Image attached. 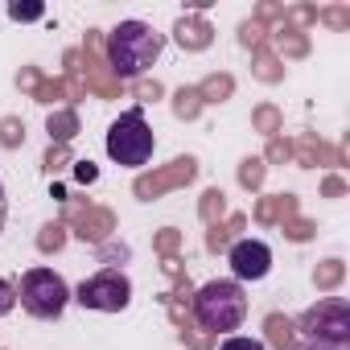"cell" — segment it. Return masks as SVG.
Here are the masks:
<instances>
[{
	"instance_id": "cell-1",
	"label": "cell",
	"mask_w": 350,
	"mask_h": 350,
	"mask_svg": "<svg viewBox=\"0 0 350 350\" xmlns=\"http://www.w3.org/2000/svg\"><path fill=\"white\" fill-rule=\"evenodd\" d=\"M165 50V38L144 21H120L103 38V58L116 79H140Z\"/></svg>"
},
{
	"instance_id": "cell-2",
	"label": "cell",
	"mask_w": 350,
	"mask_h": 350,
	"mask_svg": "<svg viewBox=\"0 0 350 350\" xmlns=\"http://www.w3.org/2000/svg\"><path fill=\"white\" fill-rule=\"evenodd\" d=\"M190 313H194V321H198L211 338L231 334V329H239L243 317H247V293H243L239 280H211V284H202V288L190 297Z\"/></svg>"
},
{
	"instance_id": "cell-3",
	"label": "cell",
	"mask_w": 350,
	"mask_h": 350,
	"mask_svg": "<svg viewBox=\"0 0 350 350\" xmlns=\"http://www.w3.org/2000/svg\"><path fill=\"white\" fill-rule=\"evenodd\" d=\"M17 301H21V309H25L29 317L54 321V317H62V309L70 305V288H66V280H62L54 268H29V272L21 276V284H17Z\"/></svg>"
},
{
	"instance_id": "cell-4",
	"label": "cell",
	"mask_w": 350,
	"mask_h": 350,
	"mask_svg": "<svg viewBox=\"0 0 350 350\" xmlns=\"http://www.w3.org/2000/svg\"><path fill=\"white\" fill-rule=\"evenodd\" d=\"M152 148H157V136H152V128H148V120H144L140 107L124 111V116L107 128V157H111L116 165H128V169L148 165Z\"/></svg>"
},
{
	"instance_id": "cell-5",
	"label": "cell",
	"mask_w": 350,
	"mask_h": 350,
	"mask_svg": "<svg viewBox=\"0 0 350 350\" xmlns=\"http://www.w3.org/2000/svg\"><path fill=\"white\" fill-rule=\"evenodd\" d=\"M301 338H309L313 346H334L342 350L350 342V305L342 297H325L313 309L301 313V321H293Z\"/></svg>"
},
{
	"instance_id": "cell-6",
	"label": "cell",
	"mask_w": 350,
	"mask_h": 350,
	"mask_svg": "<svg viewBox=\"0 0 350 350\" xmlns=\"http://www.w3.org/2000/svg\"><path fill=\"white\" fill-rule=\"evenodd\" d=\"M75 301H79L83 309L120 313V309H128V301H132V280H128L120 268H103V272H95L91 280H83V284H79Z\"/></svg>"
},
{
	"instance_id": "cell-7",
	"label": "cell",
	"mask_w": 350,
	"mask_h": 350,
	"mask_svg": "<svg viewBox=\"0 0 350 350\" xmlns=\"http://www.w3.org/2000/svg\"><path fill=\"white\" fill-rule=\"evenodd\" d=\"M194 178H198V161H194V157H178V161H169L165 169L136 178L132 190H136V198L152 202V198H161V194H169V190H178V186H190Z\"/></svg>"
},
{
	"instance_id": "cell-8",
	"label": "cell",
	"mask_w": 350,
	"mask_h": 350,
	"mask_svg": "<svg viewBox=\"0 0 350 350\" xmlns=\"http://www.w3.org/2000/svg\"><path fill=\"white\" fill-rule=\"evenodd\" d=\"M79 62H87V66H79V70H87V87H91L99 99H116V95H120V79L107 70V58H103V33H99V29L87 33L83 50H79Z\"/></svg>"
},
{
	"instance_id": "cell-9",
	"label": "cell",
	"mask_w": 350,
	"mask_h": 350,
	"mask_svg": "<svg viewBox=\"0 0 350 350\" xmlns=\"http://www.w3.org/2000/svg\"><path fill=\"white\" fill-rule=\"evenodd\" d=\"M227 260L235 280H264L272 272V247L264 239H235L227 247Z\"/></svg>"
},
{
	"instance_id": "cell-10",
	"label": "cell",
	"mask_w": 350,
	"mask_h": 350,
	"mask_svg": "<svg viewBox=\"0 0 350 350\" xmlns=\"http://www.w3.org/2000/svg\"><path fill=\"white\" fill-rule=\"evenodd\" d=\"M66 223H75L79 227L75 235H83L87 243H107V235L116 231L111 211H99V206H70L66 211Z\"/></svg>"
},
{
	"instance_id": "cell-11",
	"label": "cell",
	"mask_w": 350,
	"mask_h": 350,
	"mask_svg": "<svg viewBox=\"0 0 350 350\" xmlns=\"http://www.w3.org/2000/svg\"><path fill=\"white\" fill-rule=\"evenodd\" d=\"M173 38H178V46H182V50L198 54V50H206V46L215 42V29H211V21H206V17L186 13L178 25H173Z\"/></svg>"
},
{
	"instance_id": "cell-12",
	"label": "cell",
	"mask_w": 350,
	"mask_h": 350,
	"mask_svg": "<svg viewBox=\"0 0 350 350\" xmlns=\"http://www.w3.org/2000/svg\"><path fill=\"white\" fill-rule=\"evenodd\" d=\"M293 215H297V198L293 194L260 198V206H256V223H288Z\"/></svg>"
},
{
	"instance_id": "cell-13",
	"label": "cell",
	"mask_w": 350,
	"mask_h": 350,
	"mask_svg": "<svg viewBox=\"0 0 350 350\" xmlns=\"http://www.w3.org/2000/svg\"><path fill=\"white\" fill-rule=\"evenodd\" d=\"M264 334L276 350H297V325L284 317V313H268L264 317Z\"/></svg>"
},
{
	"instance_id": "cell-14",
	"label": "cell",
	"mask_w": 350,
	"mask_h": 350,
	"mask_svg": "<svg viewBox=\"0 0 350 350\" xmlns=\"http://www.w3.org/2000/svg\"><path fill=\"white\" fill-rule=\"evenodd\" d=\"M272 42H276V54H280V58H305V54H309V38H305L301 29L280 25V29H272Z\"/></svg>"
},
{
	"instance_id": "cell-15",
	"label": "cell",
	"mask_w": 350,
	"mask_h": 350,
	"mask_svg": "<svg viewBox=\"0 0 350 350\" xmlns=\"http://www.w3.org/2000/svg\"><path fill=\"white\" fill-rule=\"evenodd\" d=\"M198 95H202V103H227L235 95V79L227 70H219V75H211V79L198 83Z\"/></svg>"
},
{
	"instance_id": "cell-16",
	"label": "cell",
	"mask_w": 350,
	"mask_h": 350,
	"mask_svg": "<svg viewBox=\"0 0 350 350\" xmlns=\"http://www.w3.org/2000/svg\"><path fill=\"white\" fill-rule=\"evenodd\" d=\"M46 132H50V140L66 144V140H75V132H79V116H75L70 107H62V111H50V120H46Z\"/></svg>"
},
{
	"instance_id": "cell-17",
	"label": "cell",
	"mask_w": 350,
	"mask_h": 350,
	"mask_svg": "<svg viewBox=\"0 0 350 350\" xmlns=\"http://www.w3.org/2000/svg\"><path fill=\"white\" fill-rule=\"evenodd\" d=\"M243 223H247L243 215H231L227 223H215L211 235H206V247H211V252H227V247H231V235L243 231Z\"/></svg>"
},
{
	"instance_id": "cell-18",
	"label": "cell",
	"mask_w": 350,
	"mask_h": 350,
	"mask_svg": "<svg viewBox=\"0 0 350 350\" xmlns=\"http://www.w3.org/2000/svg\"><path fill=\"white\" fill-rule=\"evenodd\" d=\"M202 107L206 103H202L198 87H178V95H173V116H178V120H198Z\"/></svg>"
},
{
	"instance_id": "cell-19",
	"label": "cell",
	"mask_w": 350,
	"mask_h": 350,
	"mask_svg": "<svg viewBox=\"0 0 350 350\" xmlns=\"http://www.w3.org/2000/svg\"><path fill=\"white\" fill-rule=\"evenodd\" d=\"M256 79H260V83H280V79H284L280 58H276V54H268L264 46L256 50Z\"/></svg>"
},
{
	"instance_id": "cell-20",
	"label": "cell",
	"mask_w": 350,
	"mask_h": 350,
	"mask_svg": "<svg viewBox=\"0 0 350 350\" xmlns=\"http://www.w3.org/2000/svg\"><path fill=\"white\" fill-rule=\"evenodd\" d=\"M280 124H284V120H280V111H276L272 103H260V107L252 111V128H256V132H264V136H276V132H280Z\"/></svg>"
},
{
	"instance_id": "cell-21",
	"label": "cell",
	"mask_w": 350,
	"mask_h": 350,
	"mask_svg": "<svg viewBox=\"0 0 350 350\" xmlns=\"http://www.w3.org/2000/svg\"><path fill=\"white\" fill-rule=\"evenodd\" d=\"M198 215H202V219L215 227V223L227 215V194H223L219 186H215V190H206V194H202V206H198Z\"/></svg>"
},
{
	"instance_id": "cell-22",
	"label": "cell",
	"mask_w": 350,
	"mask_h": 350,
	"mask_svg": "<svg viewBox=\"0 0 350 350\" xmlns=\"http://www.w3.org/2000/svg\"><path fill=\"white\" fill-rule=\"evenodd\" d=\"M264 173H268V165H264L260 157H247V161L239 165V186H243V190H260V186H264Z\"/></svg>"
},
{
	"instance_id": "cell-23",
	"label": "cell",
	"mask_w": 350,
	"mask_h": 350,
	"mask_svg": "<svg viewBox=\"0 0 350 350\" xmlns=\"http://www.w3.org/2000/svg\"><path fill=\"white\" fill-rule=\"evenodd\" d=\"M342 276H346L342 260H325V264H317V268H313V284H317V288H338V284H342Z\"/></svg>"
},
{
	"instance_id": "cell-24",
	"label": "cell",
	"mask_w": 350,
	"mask_h": 350,
	"mask_svg": "<svg viewBox=\"0 0 350 350\" xmlns=\"http://www.w3.org/2000/svg\"><path fill=\"white\" fill-rule=\"evenodd\" d=\"M0 144H5V148L25 144V120H17V116H5V120H0Z\"/></svg>"
},
{
	"instance_id": "cell-25",
	"label": "cell",
	"mask_w": 350,
	"mask_h": 350,
	"mask_svg": "<svg viewBox=\"0 0 350 350\" xmlns=\"http://www.w3.org/2000/svg\"><path fill=\"white\" fill-rule=\"evenodd\" d=\"M62 243H66V227H62V223H46V227H42V235H38V247L50 256V252H58Z\"/></svg>"
},
{
	"instance_id": "cell-26",
	"label": "cell",
	"mask_w": 350,
	"mask_h": 350,
	"mask_svg": "<svg viewBox=\"0 0 350 350\" xmlns=\"http://www.w3.org/2000/svg\"><path fill=\"white\" fill-rule=\"evenodd\" d=\"M264 38H268V25H260L256 17L239 25V42H243L247 50H260V46H264Z\"/></svg>"
},
{
	"instance_id": "cell-27",
	"label": "cell",
	"mask_w": 350,
	"mask_h": 350,
	"mask_svg": "<svg viewBox=\"0 0 350 350\" xmlns=\"http://www.w3.org/2000/svg\"><path fill=\"white\" fill-rule=\"evenodd\" d=\"M33 99H38V103H54V99H66V83H62V79H42V83L33 87Z\"/></svg>"
},
{
	"instance_id": "cell-28",
	"label": "cell",
	"mask_w": 350,
	"mask_h": 350,
	"mask_svg": "<svg viewBox=\"0 0 350 350\" xmlns=\"http://www.w3.org/2000/svg\"><path fill=\"white\" fill-rule=\"evenodd\" d=\"M317 21H325L329 29H346V25H350V9H342V5H334V9H317Z\"/></svg>"
},
{
	"instance_id": "cell-29",
	"label": "cell",
	"mask_w": 350,
	"mask_h": 350,
	"mask_svg": "<svg viewBox=\"0 0 350 350\" xmlns=\"http://www.w3.org/2000/svg\"><path fill=\"white\" fill-rule=\"evenodd\" d=\"M280 227H284V235H288V239H297V243H305V239L317 231L309 219H288V223H280Z\"/></svg>"
},
{
	"instance_id": "cell-30",
	"label": "cell",
	"mask_w": 350,
	"mask_h": 350,
	"mask_svg": "<svg viewBox=\"0 0 350 350\" xmlns=\"http://www.w3.org/2000/svg\"><path fill=\"white\" fill-rule=\"evenodd\" d=\"M178 243H182V231H173V227H165V231L157 235V252H161L165 260H173V252H178Z\"/></svg>"
},
{
	"instance_id": "cell-31",
	"label": "cell",
	"mask_w": 350,
	"mask_h": 350,
	"mask_svg": "<svg viewBox=\"0 0 350 350\" xmlns=\"http://www.w3.org/2000/svg\"><path fill=\"white\" fill-rule=\"evenodd\" d=\"M13 305H17V284L0 276V317H5V313H13Z\"/></svg>"
},
{
	"instance_id": "cell-32",
	"label": "cell",
	"mask_w": 350,
	"mask_h": 350,
	"mask_svg": "<svg viewBox=\"0 0 350 350\" xmlns=\"http://www.w3.org/2000/svg\"><path fill=\"white\" fill-rule=\"evenodd\" d=\"M219 350H264V342L260 338H243V334H231Z\"/></svg>"
},
{
	"instance_id": "cell-33",
	"label": "cell",
	"mask_w": 350,
	"mask_h": 350,
	"mask_svg": "<svg viewBox=\"0 0 350 350\" xmlns=\"http://www.w3.org/2000/svg\"><path fill=\"white\" fill-rule=\"evenodd\" d=\"M42 13H46L42 5H9V17L13 21H38Z\"/></svg>"
},
{
	"instance_id": "cell-34",
	"label": "cell",
	"mask_w": 350,
	"mask_h": 350,
	"mask_svg": "<svg viewBox=\"0 0 350 350\" xmlns=\"http://www.w3.org/2000/svg\"><path fill=\"white\" fill-rule=\"evenodd\" d=\"M161 91H165V87H161L157 79H140V83H136V99H144V103L161 99Z\"/></svg>"
},
{
	"instance_id": "cell-35",
	"label": "cell",
	"mask_w": 350,
	"mask_h": 350,
	"mask_svg": "<svg viewBox=\"0 0 350 350\" xmlns=\"http://www.w3.org/2000/svg\"><path fill=\"white\" fill-rule=\"evenodd\" d=\"M70 161V152H66V144H50V152H46V169L54 173V169H62Z\"/></svg>"
},
{
	"instance_id": "cell-36",
	"label": "cell",
	"mask_w": 350,
	"mask_h": 350,
	"mask_svg": "<svg viewBox=\"0 0 350 350\" xmlns=\"http://www.w3.org/2000/svg\"><path fill=\"white\" fill-rule=\"evenodd\" d=\"M288 157H293V144L280 140V136H272V144H268V161H288Z\"/></svg>"
},
{
	"instance_id": "cell-37",
	"label": "cell",
	"mask_w": 350,
	"mask_h": 350,
	"mask_svg": "<svg viewBox=\"0 0 350 350\" xmlns=\"http://www.w3.org/2000/svg\"><path fill=\"white\" fill-rule=\"evenodd\" d=\"M38 83H42V75H38V70H33V66H21V75H17V87H21V91H29V95H33V87H38Z\"/></svg>"
},
{
	"instance_id": "cell-38",
	"label": "cell",
	"mask_w": 350,
	"mask_h": 350,
	"mask_svg": "<svg viewBox=\"0 0 350 350\" xmlns=\"http://www.w3.org/2000/svg\"><path fill=\"white\" fill-rule=\"evenodd\" d=\"M256 21H260V25H264V21H284V9H280V5H260V9H256Z\"/></svg>"
},
{
	"instance_id": "cell-39",
	"label": "cell",
	"mask_w": 350,
	"mask_h": 350,
	"mask_svg": "<svg viewBox=\"0 0 350 350\" xmlns=\"http://www.w3.org/2000/svg\"><path fill=\"white\" fill-rule=\"evenodd\" d=\"M182 342H190L194 350H206V346H211V334H202V329H182Z\"/></svg>"
},
{
	"instance_id": "cell-40",
	"label": "cell",
	"mask_w": 350,
	"mask_h": 350,
	"mask_svg": "<svg viewBox=\"0 0 350 350\" xmlns=\"http://www.w3.org/2000/svg\"><path fill=\"white\" fill-rule=\"evenodd\" d=\"M321 194H325V198H342V194H346V182H342V178H325V182H321Z\"/></svg>"
},
{
	"instance_id": "cell-41",
	"label": "cell",
	"mask_w": 350,
	"mask_h": 350,
	"mask_svg": "<svg viewBox=\"0 0 350 350\" xmlns=\"http://www.w3.org/2000/svg\"><path fill=\"white\" fill-rule=\"evenodd\" d=\"M75 178H79V182H95V178H99V169H95L91 161H79V165H75Z\"/></svg>"
},
{
	"instance_id": "cell-42",
	"label": "cell",
	"mask_w": 350,
	"mask_h": 350,
	"mask_svg": "<svg viewBox=\"0 0 350 350\" xmlns=\"http://www.w3.org/2000/svg\"><path fill=\"white\" fill-rule=\"evenodd\" d=\"M5 215H9V202H5V186H0V231H5Z\"/></svg>"
},
{
	"instance_id": "cell-43",
	"label": "cell",
	"mask_w": 350,
	"mask_h": 350,
	"mask_svg": "<svg viewBox=\"0 0 350 350\" xmlns=\"http://www.w3.org/2000/svg\"><path fill=\"white\" fill-rule=\"evenodd\" d=\"M301 350H334V346H313V342H309V346H301Z\"/></svg>"
}]
</instances>
